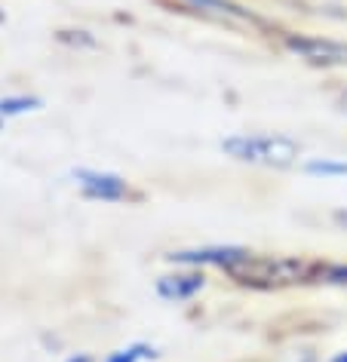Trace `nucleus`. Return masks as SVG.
Here are the masks:
<instances>
[{
  "mask_svg": "<svg viewBox=\"0 0 347 362\" xmlns=\"http://www.w3.org/2000/svg\"><path fill=\"white\" fill-rule=\"evenodd\" d=\"M237 283L252 286V288H283L307 276V264L295 258H261V255H246L224 267Z\"/></svg>",
  "mask_w": 347,
  "mask_h": 362,
  "instance_id": "nucleus-1",
  "label": "nucleus"
},
{
  "mask_svg": "<svg viewBox=\"0 0 347 362\" xmlns=\"http://www.w3.org/2000/svg\"><path fill=\"white\" fill-rule=\"evenodd\" d=\"M222 148L231 153L234 160L243 163H258V166H292L298 157V144L283 139V135H234V139L222 141Z\"/></svg>",
  "mask_w": 347,
  "mask_h": 362,
  "instance_id": "nucleus-2",
  "label": "nucleus"
},
{
  "mask_svg": "<svg viewBox=\"0 0 347 362\" xmlns=\"http://www.w3.org/2000/svg\"><path fill=\"white\" fill-rule=\"evenodd\" d=\"M74 178H77V185L86 191V197H96V200H123L126 197V181L117 178V175H108V172L77 169Z\"/></svg>",
  "mask_w": 347,
  "mask_h": 362,
  "instance_id": "nucleus-3",
  "label": "nucleus"
},
{
  "mask_svg": "<svg viewBox=\"0 0 347 362\" xmlns=\"http://www.w3.org/2000/svg\"><path fill=\"white\" fill-rule=\"evenodd\" d=\"M289 49L317 65H347V47L332 40H289Z\"/></svg>",
  "mask_w": 347,
  "mask_h": 362,
  "instance_id": "nucleus-4",
  "label": "nucleus"
},
{
  "mask_svg": "<svg viewBox=\"0 0 347 362\" xmlns=\"http://www.w3.org/2000/svg\"><path fill=\"white\" fill-rule=\"evenodd\" d=\"M246 255V249H197V252H172L169 261L178 264H218V267H231L234 261H240Z\"/></svg>",
  "mask_w": 347,
  "mask_h": 362,
  "instance_id": "nucleus-5",
  "label": "nucleus"
},
{
  "mask_svg": "<svg viewBox=\"0 0 347 362\" xmlns=\"http://www.w3.org/2000/svg\"><path fill=\"white\" fill-rule=\"evenodd\" d=\"M203 288V274H176V276H160L157 292L166 301H188Z\"/></svg>",
  "mask_w": 347,
  "mask_h": 362,
  "instance_id": "nucleus-6",
  "label": "nucleus"
},
{
  "mask_svg": "<svg viewBox=\"0 0 347 362\" xmlns=\"http://www.w3.org/2000/svg\"><path fill=\"white\" fill-rule=\"evenodd\" d=\"M194 6H200V10H206V13H215V16H234V19H249L252 22V16L240 10V6H234V4H227V0H190Z\"/></svg>",
  "mask_w": 347,
  "mask_h": 362,
  "instance_id": "nucleus-7",
  "label": "nucleus"
},
{
  "mask_svg": "<svg viewBox=\"0 0 347 362\" xmlns=\"http://www.w3.org/2000/svg\"><path fill=\"white\" fill-rule=\"evenodd\" d=\"M305 169L310 175H347V163H332V160H314Z\"/></svg>",
  "mask_w": 347,
  "mask_h": 362,
  "instance_id": "nucleus-8",
  "label": "nucleus"
},
{
  "mask_svg": "<svg viewBox=\"0 0 347 362\" xmlns=\"http://www.w3.org/2000/svg\"><path fill=\"white\" fill-rule=\"evenodd\" d=\"M38 105H40L38 98H4V102H0V114L13 117V114L31 111V107H38Z\"/></svg>",
  "mask_w": 347,
  "mask_h": 362,
  "instance_id": "nucleus-9",
  "label": "nucleus"
},
{
  "mask_svg": "<svg viewBox=\"0 0 347 362\" xmlns=\"http://www.w3.org/2000/svg\"><path fill=\"white\" fill-rule=\"evenodd\" d=\"M144 356H154V350H148L144 344H135V347H126V350H117L108 362H139Z\"/></svg>",
  "mask_w": 347,
  "mask_h": 362,
  "instance_id": "nucleus-10",
  "label": "nucleus"
},
{
  "mask_svg": "<svg viewBox=\"0 0 347 362\" xmlns=\"http://www.w3.org/2000/svg\"><path fill=\"white\" fill-rule=\"evenodd\" d=\"M326 279L329 283H347V267H332L326 274Z\"/></svg>",
  "mask_w": 347,
  "mask_h": 362,
  "instance_id": "nucleus-11",
  "label": "nucleus"
},
{
  "mask_svg": "<svg viewBox=\"0 0 347 362\" xmlns=\"http://www.w3.org/2000/svg\"><path fill=\"white\" fill-rule=\"evenodd\" d=\"M289 362H314V356H310V353H298V356H292Z\"/></svg>",
  "mask_w": 347,
  "mask_h": 362,
  "instance_id": "nucleus-12",
  "label": "nucleus"
},
{
  "mask_svg": "<svg viewBox=\"0 0 347 362\" xmlns=\"http://www.w3.org/2000/svg\"><path fill=\"white\" fill-rule=\"evenodd\" d=\"M332 362H347V350H344V353H338V356H335Z\"/></svg>",
  "mask_w": 347,
  "mask_h": 362,
  "instance_id": "nucleus-13",
  "label": "nucleus"
},
{
  "mask_svg": "<svg viewBox=\"0 0 347 362\" xmlns=\"http://www.w3.org/2000/svg\"><path fill=\"white\" fill-rule=\"evenodd\" d=\"M68 362H89V356H74V359H68Z\"/></svg>",
  "mask_w": 347,
  "mask_h": 362,
  "instance_id": "nucleus-14",
  "label": "nucleus"
}]
</instances>
